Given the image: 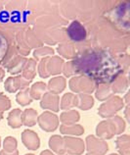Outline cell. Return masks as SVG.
Masks as SVG:
<instances>
[{"instance_id": "cell-15", "label": "cell", "mask_w": 130, "mask_h": 155, "mask_svg": "<svg viewBox=\"0 0 130 155\" xmlns=\"http://www.w3.org/2000/svg\"><path fill=\"white\" fill-rule=\"evenodd\" d=\"M76 105V97L72 94H66L62 100V109H71Z\"/></svg>"}, {"instance_id": "cell-14", "label": "cell", "mask_w": 130, "mask_h": 155, "mask_svg": "<svg viewBox=\"0 0 130 155\" xmlns=\"http://www.w3.org/2000/svg\"><path fill=\"white\" fill-rule=\"evenodd\" d=\"M117 146L120 153L122 155H128V146H129V137L128 136H122L117 138Z\"/></svg>"}, {"instance_id": "cell-26", "label": "cell", "mask_w": 130, "mask_h": 155, "mask_svg": "<svg viewBox=\"0 0 130 155\" xmlns=\"http://www.w3.org/2000/svg\"><path fill=\"white\" fill-rule=\"evenodd\" d=\"M88 155H93V154H88Z\"/></svg>"}, {"instance_id": "cell-25", "label": "cell", "mask_w": 130, "mask_h": 155, "mask_svg": "<svg viewBox=\"0 0 130 155\" xmlns=\"http://www.w3.org/2000/svg\"><path fill=\"white\" fill-rule=\"evenodd\" d=\"M111 155H116V154H111Z\"/></svg>"}, {"instance_id": "cell-23", "label": "cell", "mask_w": 130, "mask_h": 155, "mask_svg": "<svg viewBox=\"0 0 130 155\" xmlns=\"http://www.w3.org/2000/svg\"><path fill=\"white\" fill-rule=\"evenodd\" d=\"M0 119H2V113L0 112Z\"/></svg>"}, {"instance_id": "cell-11", "label": "cell", "mask_w": 130, "mask_h": 155, "mask_svg": "<svg viewBox=\"0 0 130 155\" xmlns=\"http://www.w3.org/2000/svg\"><path fill=\"white\" fill-rule=\"evenodd\" d=\"M61 132L65 134H71V136H79L84 133L83 128L79 125H63L61 127Z\"/></svg>"}, {"instance_id": "cell-17", "label": "cell", "mask_w": 130, "mask_h": 155, "mask_svg": "<svg viewBox=\"0 0 130 155\" xmlns=\"http://www.w3.org/2000/svg\"><path fill=\"white\" fill-rule=\"evenodd\" d=\"M17 101H18L19 104H21L23 106L27 105L28 103H30L31 102V98H30L28 91H26L20 92L19 94L17 95Z\"/></svg>"}, {"instance_id": "cell-4", "label": "cell", "mask_w": 130, "mask_h": 155, "mask_svg": "<svg viewBox=\"0 0 130 155\" xmlns=\"http://www.w3.org/2000/svg\"><path fill=\"white\" fill-rule=\"evenodd\" d=\"M123 106V103L119 97H115V98L108 101L107 103L101 106L99 113L102 117H112L116 112L121 109Z\"/></svg>"}, {"instance_id": "cell-5", "label": "cell", "mask_w": 130, "mask_h": 155, "mask_svg": "<svg viewBox=\"0 0 130 155\" xmlns=\"http://www.w3.org/2000/svg\"><path fill=\"white\" fill-rule=\"evenodd\" d=\"M23 142L27 146V148L35 150L39 147V138L33 130H27L23 133Z\"/></svg>"}, {"instance_id": "cell-3", "label": "cell", "mask_w": 130, "mask_h": 155, "mask_svg": "<svg viewBox=\"0 0 130 155\" xmlns=\"http://www.w3.org/2000/svg\"><path fill=\"white\" fill-rule=\"evenodd\" d=\"M87 149L93 155H104L108 150V144L103 140H99L93 136L87 137Z\"/></svg>"}, {"instance_id": "cell-18", "label": "cell", "mask_w": 130, "mask_h": 155, "mask_svg": "<svg viewBox=\"0 0 130 155\" xmlns=\"http://www.w3.org/2000/svg\"><path fill=\"white\" fill-rule=\"evenodd\" d=\"M44 91H45V87H44L42 84H37L36 85H34L31 89L32 97H33V98H36V99L40 98V96H41V94L43 93Z\"/></svg>"}, {"instance_id": "cell-1", "label": "cell", "mask_w": 130, "mask_h": 155, "mask_svg": "<svg viewBox=\"0 0 130 155\" xmlns=\"http://www.w3.org/2000/svg\"><path fill=\"white\" fill-rule=\"evenodd\" d=\"M38 123L43 130L47 132H52L58 127L59 119L55 114H52L51 112H44L41 114V116L38 117Z\"/></svg>"}, {"instance_id": "cell-21", "label": "cell", "mask_w": 130, "mask_h": 155, "mask_svg": "<svg viewBox=\"0 0 130 155\" xmlns=\"http://www.w3.org/2000/svg\"><path fill=\"white\" fill-rule=\"evenodd\" d=\"M40 155H54V154H53L51 151H49V150H45V151L41 152V154H40Z\"/></svg>"}, {"instance_id": "cell-8", "label": "cell", "mask_w": 130, "mask_h": 155, "mask_svg": "<svg viewBox=\"0 0 130 155\" xmlns=\"http://www.w3.org/2000/svg\"><path fill=\"white\" fill-rule=\"evenodd\" d=\"M113 130L109 122H102L97 127V134L102 138H109L113 136Z\"/></svg>"}, {"instance_id": "cell-6", "label": "cell", "mask_w": 130, "mask_h": 155, "mask_svg": "<svg viewBox=\"0 0 130 155\" xmlns=\"http://www.w3.org/2000/svg\"><path fill=\"white\" fill-rule=\"evenodd\" d=\"M41 106L43 108L51 109L53 111H58L59 110V98L58 96H56L54 94H47L44 95L43 99L41 101Z\"/></svg>"}, {"instance_id": "cell-2", "label": "cell", "mask_w": 130, "mask_h": 155, "mask_svg": "<svg viewBox=\"0 0 130 155\" xmlns=\"http://www.w3.org/2000/svg\"><path fill=\"white\" fill-rule=\"evenodd\" d=\"M65 151L71 155H78L84 151V142L80 138L67 137L64 140Z\"/></svg>"}, {"instance_id": "cell-19", "label": "cell", "mask_w": 130, "mask_h": 155, "mask_svg": "<svg viewBox=\"0 0 130 155\" xmlns=\"http://www.w3.org/2000/svg\"><path fill=\"white\" fill-rule=\"evenodd\" d=\"M10 108V101L6 96L0 94V112Z\"/></svg>"}, {"instance_id": "cell-24", "label": "cell", "mask_w": 130, "mask_h": 155, "mask_svg": "<svg viewBox=\"0 0 130 155\" xmlns=\"http://www.w3.org/2000/svg\"><path fill=\"white\" fill-rule=\"evenodd\" d=\"M26 155H33V154H26Z\"/></svg>"}, {"instance_id": "cell-13", "label": "cell", "mask_w": 130, "mask_h": 155, "mask_svg": "<svg viewBox=\"0 0 130 155\" xmlns=\"http://www.w3.org/2000/svg\"><path fill=\"white\" fill-rule=\"evenodd\" d=\"M94 101H93V98L89 95H79L78 97H76V105L79 106L80 109L82 110H88L90 109Z\"/></svg>"}, {"instance_id": "cell-12", "label": "cell", "mask_w": 130, "mask_h": 155, "mask_svg": "<svg viewBox=\"0 0 130 155\" xmlns=\"http://www.w3.org/2000/svg\"><path fill=\"white\" fill-rule=\"evenodd\" d=\"M37 118V112L33 109H27L23 113V122L26 126H33Z\"/></svg>"}, {"instance_id": "cell-10", "label": "cell", "mask_w": 130, "mask_h": 155, "mask_svg": "<svg viewBox=\"0 0 130 155\" xmlns=\"http://www.w3.org/2000/svg\"><path fill=\"white\" fill-rule=\"evenodd\" d=\"M60 119L64 125H72L79 120V114L76 111H68L63 113Z\"/></svg>"}, {"instance_id": "cell-22", "label": "cell", "mask_w": 130, "mask_h": 155, "mask_svg": "<svg viewBox=\"0 0 130 155\" xmlns=\"http://www.w3.org/2000/svg\"><path fill=\"white\" fill-rule=\"evenodd\" d=\"M59 155H68V154H66V153L64 152V153H61V154H59Z\"/></svg>"}, {"instance_id": "cell-9", "label": "cell", "mask_w": 130, "mask_h": 155, "mask_svg": "<svg viewBox=\"0 0 130 155\" xmlns=\"http://www.w3.org/2000/svg\"><path fill=\"white\" fill-rule=\"evenodd\" d=\"M49 145L50 147L54 150L57 153H64L65 152V143H64V140L59 136H53L50 138L49 141Z\"/></svg>"}, {"instance_id": "cell-20", "label": "cell", "mask_w": 130, "mask_h": 155, "mask_svg": "<svg viewBox=\"0 0 130 155\" xmlns=\"http://www.w3.org/2000/svg\"><path fill=\"white\" fill-rule=\"evenodd\" d=\"M0 155H19V153L17 150L14 152H6V151H4V150H2V151L0 152Z\"/></svg>"}, {"instance_id": "cell-7", "label": "cell", "mask_w": 130, "mask_h": 155, "mask_svg": "<svg viewBox=\"0 0 130 155\" xmlns=\"http://www.w3.org/2000/svg\"><path fill=\"white\" fill-rule=\"evenodd\" d=\"M8 123L12 128H20L23 125V113L21 110H13L8 117Z\"/></svg>"}, {"instance_id": "cell-16", "label": "cell", "mask_w": 130, "mask_h": 155, "mask_svg": "<svg viewBox=\"0 0 130 155\" xmlns=\"http://www.w3.org/2000/svg\"><path fill=\"white\" fill-rule=\"evenodd\" d=\"M4 151L6 152H14L16 151V147H17V140L16 138L12 137H8L4 140Z\"/></svg>"}]
</instances>
